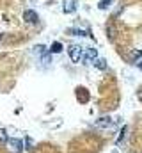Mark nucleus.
<instances>
[{"label": "nucleus", "mask_w": 142, "mask_h": 153, "mask_svg": "<svg viewBox=\"0 0 142 153\" xmlns=\"http://www.w3.org/2000/svg\"><path fill=\"white\" fill-rule=\"evenodd\" d=\"M70 57L73 62H80V61H84V48L82 46H78V45H73L70 48Z\"/></svg>", "instance_id": "obj_1"}, {"label": "nucleus", "mask_w": 142, "mask_h": 153, "mask_svg": "<svg viewBox=\"0 0 142 153\" xmlns=\"http://www.w3.org/2000/svg\"><path fill=\"white\" fill-rule=\"evenodd\" d=\"M23 20L27 22V23H30V25H34L39 22V16H37V13L32 11V9H25L23 11Z\"/></svg>", "instance_id": "obj_2"}, {"label": "nucleus", "mask_w": 142, "mask_h": 153, "mask_svg": "<svg viewBox=\"0 0 142 153\" xmlns=\"http://www.w3.org/2000/svg\"><path fill=\"white\" fill-rule=\"evenodd\" d=\"M7 144H9L14 152H21V150H23V141H20V139L9 137V139H7Z\"/></svg>", "instance_id": "obj_3"}, {"label": "nucleus", "mask_w": 142, "mask_h": 153, "mask_svg": "<svg viewBox=\"0 0 142 153\" xmlns=\"http://www.w3.org/2000/svg\"><path fill=\"white\" fill-rule=\"evenodd\" d=\"M62 11H64L66 14L75 13V11H76V4H75V0H64V2H62Z\"/></svg>", "instance_id": "obj_4"}, {"label": "nucleus", "mask_w": 142, "mask_h": 153, "mask_svg": "<svg viewBox=\"0 0 142 153\" xmlns=\"http://www.w3.org/2000/svg\"><path fill=\"white\" fill-rule=\"evenodd\" d=\"M94 59H98V50H96V48H89L87 52H84V61L92 62Z\"/></svg>", "instance_id": "obj_5"}, {"label": "nucleus", "mask_w": 142, "mask_h": 153, "mask_svg": "<svg viewBox=\"0 0 142 153\" xmlns=\"http://www.w3.org/2000/svg\"><path fill=\"white\" fill-rule=\"evenodd\" d=\"M112 123H114V121H112L110 117H100V119L96 121V126H98V128H108V126H112Z\"/></svg>", "instance_id": "obj_6"}, {"label": "nucleus", "mask_w": 142, "mask_h": 153, "mask_svg": "<svg viewBox=\"0 0 142 153\" xmlns=\"http://www.w3.org/2000/svg\"><path fill=\"white\" fill-rule=\"evenodd\" d=\"M92 64H94L98 70H106V66H108V64H106V61H105V59H101V57L94 59V61H92Z\"/></svg>", "instance_id": "obj_7"}, {"label": "nucleus", "mask_w": 142, "mask_h": 153, "mask_svg": "<svg viewBox=\"0 0 142 153\" xmlns=\"http://www.w3.org/2000/svg\"><path fill=\"white\" fill-rule=\"evenodd\" d=\"M62 52V45L59 43V41H55L52 46H50V53H61Z\"/></svg>", "instance_id": "obj_8"}, {"label": "nucleus", "mask_w": 142, "mask_h": 153, "mask_svg": "<svg viewBox=\"0 0 142 153\" xmlns=\"http://www.w3.org/2000/svg\"><path fill=\"white\" fill-rule=\"evenodd\" d=\"M48 52H50V50H48L44 45H37V46H36V53H37L39 57H41V55H44V53H48Z\"/></svg>", "instance_id": "obj_9"}, {"label": "nucleus", "mask_w": 142, "mask_h": 153, "mask_svg": "<svg viewBox=\"0 0 142 153\" xmlns=\"http://www.w3.org/2000/svg\"><path fill=\"white\" fill-rule=\"evenodd\" d=\"M130 57H132V61H139L142 57V50H133V52L130 53Z\"/></svg>", "instance_id": "obj_10"}, {"label": "nucleus", "mask_w": 142, "mask_h": 153, "mask_svg": "<svg viewBox=\"0 0 142 153\" xmlns=\"http://www.w3.org/2000/svg\"><path fill=\"white\" fill-rule=\"evenodd\" d=\"M110 4H112V0H101V2L98 4V7H100L101 11H105V9H108V7H110Z\"/></svg>", "instance_id": "obj_11"}, {"label": "nucleus", "mask_w": 142, "mask_h": 153, "mask_svg": "<svg viewBox=\"0 0 142 153\" xmlns=\"http://www.w3.org/2000/svg\"><path fill=\"white\" fill-rule=\"evenodd\" d=\"M70 32L73 34V36H87V34H89L87 30H80V29H71Z\"/></svg>", "instance_id": "obj_12"}, {"label": "nucleus", "mask_w": 142, "mask_h": 153, "mask_svg": "<svg viewBox=\"0 0 142 153\" xmlns=\"http://www.w3.org/2000/svg\"><path fill=\"white\" fill-rule=\"evenodd\" d=\"M7 139H9V137H7V132L0 128V143H2V144H5V143H7Z\"/></svg>", "instance_id": "obj_13"}, {"label": "nucleus", "mask_w": 142, "mask_h": 153, "mask_svg": "<svg viewBox=\"0 0 142 153\" xmlns=\"http://www.w3.org/2000/svg\"><path fill=\"white\" fill-rule=\"evenodd\" d=\"M106 32H108V36H110V39H114V38H115V34H114L115 30H114V27H112V25H108V27H106Z\"/></svg>", "instance_id": "obj_14"}, {"label": "nucleus", "mask_w": 142, "mask_h": 153, "mask_svg": "<svg viewBox=\"0 0 142 153\" xmlns=\"http://www.w3.org/2000/svg\"><path fill=\"white\" fill-rule=\"evenodd\" d=\"M25 150H32V141L30 139H27V148Z\"/></svg>", "instance_id": "obj_15"}, {"label": "nucleus", "mask_w": 142, "mask_h": 153, "mask_svg": "<svg viewBox=\"0 0 142 153\" xmlns=\"http://www.w3.org/2000/svg\"><path fill=\"white\" fill-rule=\"evenodd\" d=\"M137 66H139V68L142 70V61H139V62H137Z\"/></svg>", "instance_id": "obj_16"}, {"label": "nucleus", "mask_w": 142, "mask_h": 153, "mask_svg": "<svg viewBox=\"0 0 142 153\" xmlns=\"http://www.w3.org/2000/svg\"><path fill=\"white\" fill-rule=\"evenodd\" d=\"M139 98H141V100H142V89H141V93H139Z\"/></svg>", "instance_id": "obj_17"}]
</instances>
